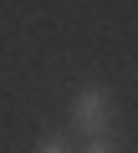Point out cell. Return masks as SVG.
Returning <instances> with one entry per match:
<instances>
[{"mask_svg": "<svg viewBox=\"0 0 138 153\" xmlns=\"http://www.w3.org/2000/svg\"><path fill=\"white\" fill-rule=\"evenodd\" d=\"M77 153H123V148H118V138H113V133H102V138H82V148H77Z\"/></svg>", "mask_w": 138, "mask_h": 153, "instance_id": "obj_2", "label": "cell"}, {"mask_svg": "<svg viewBox=\"0 0 138 153\" xmlns=\"http://www.w3.org/2000/svg\"><path fill=\"white\" fill-rule=\"evenodd\" d=\"M36 153H77V148H72V138L51 133V138H41V143H36Z\"/></svg>", "mask_w": 138, "mask_h": 153, "instance_id": "obj_3", "label": "cell"}, {"mask_svg": "<svg viewBox=\"0 0 138 153\" xmlns=\"http://www.w3.org/2000/svg\"><path fill=\"white\" fill-rule=\"evenodd\" d=\"M66 112H72V128H77L82 138L113 133V92H107V87H77L72 102H66Z\"/></svg>", "mask_w": 138, "mask_h": 153, "instance_id": "obj_1", "label": "cell"}]
</instances>
